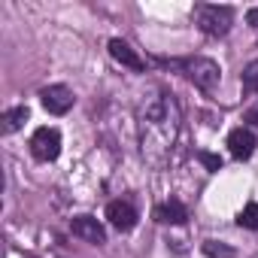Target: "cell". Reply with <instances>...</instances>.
Here are the masks:
<instances>
[{
    "instance_id": "15",
    "label": "cell",
    "mask_w": 258,
    "mask_h": 258,
    "mask_svg": "<svg viewBox=\"0 0 258 258\" xmlns=\"http://www.w3.org/2000/svg\"><path fill=\"white\" fill-rule=\"evenodd\" d=\"M246 22H249L252 28H258V10H249V13H246Z\"/></svg>"
},
{
    "instance_id": "13",
    "label": "cell",
    "mask_w": 258,
    "mask_h": 258,
    "mask_svg": "<svg viewBox=\"0 0 258 258\" xmlns=\"http://www.w3.org/2000/svg\"><path fill=\"white\" fill-rule=\"evenodd\" d=\"M198 161L210 170V173H216V170H222V158L219 155H213V152H198Z\"/></svg>"
},
{
    "instance_id": "7",
    "label": "cell",
    "mask_w": 258,
    "mask_h": 258,
    "mask_svg": "<svg viewBox=\"0 0 258 258\" xmlns=\"http://www.w3.org/2000/svg\"><path fill=\"white\" fill-rule=\"evenodd\" d=\"M228 149L237 161H246L252 152H255V134L249 131V127H234V131L228 134Z\"/></svg>"
},
{
    "instance_id": "10",
    "label": "cell",
    "mask_w": 258,
    "mask_h": 258,
    "mask_svg": "<svg viewBox=\"0 0 258 258\" xmlns=\"http://www.w3.org/2000/svg\"><path fill=\"white\" fill-rule=\"evenodd\" d=\"M28 106H13V109H7L4 112V118H0V131H4V134H16L19 131V127L28 121Z\"/></svg>"
},
{
    "instance_id": "16",
    "label": "cell",
    "mask_w": 258,
    "mask_h": 258,
    "mask_svg": "<svg viewBox=\"0 0 258 258\" xmlns=\"http://www.w3.org/2000/svg\"><path fill=\"white\" fill-rule=\"evenodd\" d=\"M246 121H249V124H255V127H258V109H249V112H246Z\"/></svg>"
},
{
    "instance_id": "8",
    "label": "cell",
    "mask_w": 258,
    "mask_h": 258,
    "mask_svg": "<svg viewBox=\"0 0 258 258\" xmlns=\"http://www.w3.org/2000/svg\"><path fill=\"white\" fill-rule=\"evenodd\" d=\"M109 55H112L121 67H131V70H143V67H146V64H143V58H140L131 46H127L124 40H118V37H115V40H109Z\"/></svg>"
},
{
    "instance_id": "14",
    "label": "cell",
    "mask_w": 258,
    "mask_h": 258,
    "mask_svg": "<svg viewBox=\"0 0 258 258\" xmlns=\"http://www.w3.org/2000/svg\"><path fill=\"white\" fill-rule=\"evenodd\" d=\"M243 85H246V88H258V61H252V64L246 67V73H243Z\"/></svg>"
},
{
    "instance_id": "12",
    "label": "cell",
    "mask_w": 258,
    "mask_h": 258,
    "mask_svg": "<svg viewBox=\"0 0 258 258\" xmlns=\"http://www.w3.org/2000/svg\"><path fill=\"white\" fill-rule=\"evenodd\" d=\"M204 255H210V258H234V249L231 246H222L216 240H207L204 243Z\"/></svg>"
},
{
    "instance_id": "4",
    "label": "cell",
    "mask_w": 258,
    "mask_h": 258,
    "mask_svg": "<svg viewBox=\"0 0 258 258\" xmlns=\"http://www.w3.org/2000/svg\"><path fill=\"white\" fill-rule=\"evenodd\" d=\"M40 100H43L46 112L64 115V112H70V106H73V91H70L67 85H49V88L40 91Z\"/></svg>"
},
{
    "instance_id": "2",
    "label": "cell",
    "mask_w": 258,
    "mask_h": 258,
    "mask_svg": "<svg viewBox=\"0 0 258 258\" xmlns=\"http://www.w3.org/2000/svg\"><path fill=\"white\" fill-rule=\"evenodd\" d=\"M185 73H188V79H191L198 88H204V91H213V88L219 85V79H222L219 64L210 61V58H188V61H185Z\"/></svg>"
},
{
    "instance_id": "11",
    "label": "cell",
    "mask_w": 258,
    "mask_h": 258,
    "mask_svg": "<svg viewBox=\"0 0 258 258\" xmlns=\"http://www.w3.org/2000/svg\"><path fill=\"white\" fill-rule=\"evenodd\" d=\"M237 225H240V228H249V231H258V204H255V201L240 210Z\"/></svg>"
},
{
    "instance_id": "1",
    "label": "cell",
    "mask_w": 258,
    "mask_h": 258,
    "mask_svg": "<svg viewBox=\"0 0 258 258\" xmlns=\"http://www.w3.org/2000/svg\"><path fill=\"white\" fill-rule=\"evenodd\" d=\"M195 22L204 34L210 37H222L231 31V22H234V10L231 7H198L195 13Z\"/></svg>"
},
{
    "instance_id": "9",
    "label": "cell",
    "mask_w": 258,
    "mask_h": 258,
    "mask_svg": "<svg viewBox=\"0 0 258 258\" xmlns=\"http://www.w3.org/2000/svg\"><path fill=\"white\" fill-rule=\"evenodd\" d=\"M155 219H158L161 225H185L188 210H185L179 201H167V204H158V207H155Z\"/></svg>"
},
{
    "instance_id": "6",
    "label": "cell",
    "mask_w": 258,
    "mask_h": 258,
    "mask_svg": "<svg viewBox=\"0 0 258 258\" xmlns=\"http://www.w3.org/2000/svg\"><path fill=\"white\" fill-rule=\"evenodd\" d=\"M106 219L118 228V231H131L137 225V210L127 201H109L106 204Z\"/></svg>"
},
{
    "instance_id": "3",
    "label": "cell",
    "mask_w": 258,
    "mask_h": 258,
    "mask_svg": "<svg viewBox=\"0 0 258 258\" xmlns=\"http://www.w3.org/2000/svg\"><path fill=\"white\" fill-rule=\"evenodd\" d=\"M31 152L37 161H55L61 152V134L55 127H37L31 137Z\"/></svg>"
},
{
    "instance_id": "5",
    "label": "cell",
    "mask_w": 258,
    "mask_h": 258,
    "mask_svg": "<svg viewBox=\"0 0 258 258\" xmlns=\"http://www.w3.org/2000/svg\"><path fill=\"white\" fill-rule=\"evenodd\" d=\"M70 231H73L76 237H82L85 243H94V246L106 243V231H103V225H100L94 216H76V219L70 222Z\"/></svg>"
}]
</instances>
